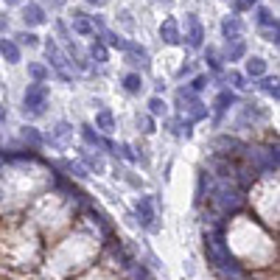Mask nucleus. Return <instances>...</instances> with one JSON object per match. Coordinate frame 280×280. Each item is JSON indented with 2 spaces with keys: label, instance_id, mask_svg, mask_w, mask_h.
<instances>
[{
  "label": "nucleus",
  "instance_id": "f8f14e48",
  "mask_svg": "<svg viewBox=\"0 0 280 280\" xmlns=\"http://www.w3.org/2000/svg\"><path fill=\"white\" fill-rule=\"evenodd\" d=\"M241 20H238V17H224V23H222V34L227 39H235L238 34H241Z\"/></svg>",
  "mask_w": 280,
  "mask_h": 280
},
{
  "label": "nucleus",
  "instance_id": "a211bd4d",
  "mask_svg": "<svg viewBox=\"0 0 280 280\" xmlns=\"http://www.w3.org/2000/svg\"><path fill=\"white\" fill-rule=\"evenodd\" d=\"M230 104H235V95L230 93V90H224V93H219V98H216V112H224Z\"/></svg>",
  "mask_w": 280,
  "mask_h": 280
},
{
  "label": "nucleus",
  "instance_id": "1a4fd4ad",
  "mask_svg": "<svg viewBox=\"0 0 280 280\" xmlns=\"http://www.w3.org/2000/svg\"><path fill=\"white\" fill-rule=\"evenodd\" d=\"M23 20H26L28 26H42V23H45V11H42V6L28 3L26 9H23Z\"/></svg>",
  "mask_w": 280,
  "mask_h": 280
},
{
  "label": "nucleus",
  "instance_id": "dca6fc26",
  "mask_svg": "<svg viewBox=\"0 0 280 280\" xmlns=\"http://www.w3.org/2000/svg\"><path fill=\"white\" fill-rule=\"evenodd\" d=\"M126 269H129V280H152V275H148V269H146V266L135 264V261L126 266Z\"/></svg>",
  "mask_w": 280,
  "mask_h": 280
},
{
  "label": "nucleus",
  "instance_id": "f3484780",
  "mask_svg": "<svg viewBox=\"0 0 280 280\" xmlns=\"http://www.w3.org/2000/svg\"><path fill=\"white\" fill-rule=\"evenodd\" d=\"M90 53H93L95 62H106V45H104V39L95 37V42H93V48H90Z\"/></svg>",
  "mask_w": 280,
  "mask_h": 280
},
{
  "label": "nucleus",
  "instance_id": "4be33fe9",
  "mask_svg": "<svg viewBox=\"0 0 280 280\" xmlns=\"http://www.w3.org/2000/svg\"><path fill=\"white\" fill-rule=\"evenodd\" d=\"M258 23H261V26H272V28L277 26V20L272 17V11H269V9H264V6L258 9Z\"/></svg>",
  "mask_w": 280,
  "mask_h": 280
},
{
  "label": "nucleus",
  "instance_id": "2eb2a0df",
  "mask_svg": "<svg viewBox=\"0 0 280 280\" xmlns=\"http://www.w3.org/2000/svg\"><path fill=\"white\" fill-rule=\"evenodd\" d=\"M230 42H233V45H227V62H238V59L244 56V51H247V48H244V42L238 37L230 39Z\"/></svg>",
  "mask_w": 280,
  "mask_h": 280
},
{
  "label": "nucleus",
  "instance_id": "2f4dec72",
  "mask_svg": "<svg viewBox=\"0 0 280 280\" xmlns=\"http://www.w3.org/2000/svg\"><path fill=\"white\" fill-rule=\"evenodd\" d=\"M68 171H73L76 177H87V171L81 168V165H73V163H68Z\"/></svg>",
  "mask_w": 280,
  "mask_h": 280
},
{
  "label": "nucleus",
  "instance_id": "aec40b11",
  "mask_svg": "<svg viewBox=\"0 0 280 280\" xmlns=\"http://www.w3.org/2000/svg\"><path fill=\"white\" fill-rule=\"evenodd\" d=\"M123 87H126L129 93H138L140 87H143V79H140V73H129L126 79H123Z\"/></svg>",
  "mask_w": 280,
  "mask_h": 280
},
{
  "label": "nucleus",
  "instance_id": "c9c22d12",
  "mask_svg": "<svg viewBox=\"0 0 280 280\" xmlns=\"http://www.w3.org/2000/svg\"><path fill=\"white\" fill-rule=\"evenodd\" d=\"M6 3H9V6H17V3H20V0H6Z\"/></svg>",
  "mask_w": 280,
  "mask_h": 280
},
{
  "label": "nucleus",
  "instance_id": "f257e3e1",
  "mask_svg": "<svg viewBox=\"0 0 280 280\" xmlns=\"http://www.w3.org/2000/svg\"><path fill=\"white\" fill-rule=\"evenodd\" d=\"M207 255L213 258V264H216L219 269L230 272L233 277H241V269H238V264L233 261V255H230V249H227V244H224V227L222 224L213 230V235H207Z\"/></svg>",
  "mask_w": 280,
  "mask_h": 280
},
{
  "label": "nucleus",
  "instance_id": "4468645a",
  "mask_svg": "<svg viewBox=\"0 0 280 280\" xmlns=\"http://www.w3.org/2000/svg\"><path fill=\"white\" fill-rule=\"evenodd\" d=\"M247 73L252 76V79L264 76V73H266V62H264V59H258V56H252V59L247 62Z\"/></svg>",
  "mask_w": 280,
  "mask_h": 280
},
{
  "label": "nucleus",
  "instance_id": "393cba45",
  "mask_svg": "<svg viewBox=\"0 0 280 280\" xmlns=\"http://www.w3.org/2000/svg\"><path fill=\"white\" fill-rule=\"evenodd\" d=\"M205 59L210 62V68H213V70H219V68H222V62H219V56H216V51H213V48H207Z\"/></svg>",
  "mask_w": 280,
  "mask_h": 280
},
{
  "label": "nucleus",
  "instance_id": "5701e85b",
  "mask_svg": "<svg viewBox=\"0 0 280 280\" xmlns=\"http://www.w3.org/2000/svg\"><path fill=\"white\" fill-rule=\"evenodd\" d=\"M148 110H152V115H165V101L160 98V95H154V98L148 101Z\"/></svg>",
  "mask_w": 280,
  "mask_h": 280
},
{
  "label": "nucleus",
  "instance_id": "ddd939ff",
  "mask_svg": "<svg viewBox=\"0 0 280 280\" xmlns=\"http://www.w3.org/2000/svg\"><path fill=\"white\" fill-rule=\"evenodd\" d=\"M95 126H98L101 132L110 135L112 129H115V118H112V112H110V110H101L98 115H95Z\"/></svg>",
  "mask_w": 280,
  "mask_h": 280
},
{
  "label": "nucleus",
  "instance_id": "a878e982",
  "mask_svg": "<svg viewBox=\"0 0 280 280\" xmlns=\"http://www.w3.org/2000/svg\"><path fill=\"white\" fill-rule=\"evenodd\" d=\"M23 135H26V140L31 143V146H39V143H42V138H39V135H37V129H26V132H23Z\"/></svg>",
  "mask_w": 280,
  "mask_h": 280
},
{
  "label": "nucleus",
  "instance_id": "9b49d317",
  "mask_svg": "<svg viewBox=\"0 0 280 280\" xmlns=\"http://www.w3.org/2000/svg\"><path fill=\"white\" fill-rule=\"evenodd\" d=\"M73 31H76V34H81V37H90L95 28H93V23L87 20V17L81 14V11H76V14H73Z\"/></svg>",
  "mask_w": 280,
  "mask_h": 280
},
{
  "label": "nucleus",
  "instance_id": "f704fd0d",
  "mask_svg": "<svg viewBox=\"0 0 280 280\" xmlns=\"http://www.w3.org/2000/svg\"><path fill=\"white\" fill-rule=\"evenodd\" d=\"M0 121H6V106H0Z\"/></svg>",
  "mask_w": 280,
  "mask_h": 280
},
{
  "label": "nucleus",
  "instance_id": "9d476101",
  "mask_svg": "<svg viewBox=\"0 0 280 280\" xmlns=\"http://www.w3.org/2000/svg\"><path fill=\"white\" fill-rule=\"evenodd\" d=\"M0 53H3L6 62H20V48L14 39H0Z\"/></svg>",
  "mask_w": 280,
  "mask_h": 280
},
{
  "label": "nucleus",
  "instance_id": "6ab92c4d",
  "mask_svg": "<svg viewBox=\"0 0 280 280\" xmlns=\"http://www.w3.org/2000/svg\"><path fill=\"white\" fill-rule=\"evenodd\" d=\"M28 76H31L34 81H45L48 79V68H45V64L34 62V64H28Z\"/></svg>",
  "mask_w": 280,
  "mask_h": 280
},
{
  "label": "nucleus",
  "instance_id": "f03ea898",
  "mask_svg": "<svg viewBox=\"0 0 280 280\" xmlns=\"http://www.w3.org/2000/svg\"><path fill=\"white\" fill-rule=\"evenodd\" d=\"M213 202H216V207H219L222 213L233 216V213H238L244 205H247V196H244L238 188L222 185V188H216V196H213Z\"/></svg>",
  "mask_w": 280,
  "mask_h": 280
},
{
  "label": "nucleus",
  "instance_id": "423d86ee",
  "mask_svg": "<svg viewBox=\"0 0 280 280\" xmlns=\"http://www.w3.org/2000/svg\"><path fill=\"white\" fill-rule=\"evenodd\" d=\"M185 23H188V45L190 48H202V39H205V28H202V23L196 20L193 14H185Z\"/></svg>",
  "mask_w": 280,
  "mask_h": 280
},
{
  "label": "nucleus",
  "instance_id": "7ed1b4c3",
  "mask_svg": "<svg viewBox=\"0 0 280 280\" xmlns=\"http://www.w3.org/2000/svg\"><path fill=\"white\" fill-rule=\"evenodd\" d=\"M48 101V87L42 81H34V84H28L26 95H23V104H26V112H31V115H42V106Z\"/></svg>",
  "mask_w": 280,
  "mask_h": 280
},
{
  "label": "nucleus",
  "instance_id": "b1692460",
  "mask_svg": "<svg viewBox=\"0 0 280 280\" xmlns=\"http://www.w3.org/2000/svg\"><path fill=\"white\" fill-rule=\"evenodd\" d=\"M261 87H264V93H269V95H275V98H277V79H264V84H261Z\"/></svg>",
  "mask_w": 280,
  "mask_h": 280
},
{
  "label": "nucleus",
  "instance_id": "c756f323",
  "mask_svg": "<svg viewBox=\"0 0 280 280\" xmlns=\"http://www.w3.org/2000/svg\"><path fill=\"white\" fill-rule=\"evenodd\" d=\"M230 81H233V87H247V84H244L247 79H244L241 73H230Z\"/></svg>",
  "mask_w": 280,
  "mask_h": 280
},
{
  "label": "nucleus",
  "instance_id": "7c9ffc66",
  "mask_svg": "<svg viewBox=\"0 0 280 280\" xmlns=\"http://www.w3.org/2000/svg\"><path fill=\"white\" fill-rule=\"evenodd\" d=\"M118 152H121V157L132 160V163H135V160H138V157H135V152H132V148H129V146H121V148H118Z\"/></svg>",
  "mask_w": 280,
  "mask_h": 280
},
{
  "label": "nucleus",
  "instance_id": "bb28decb",
  "mask_svg": "<svg viewBox=\"0 0 280 280\" xmlns=\"http://www.w3.org/2000/svg\"><path fill=\"white\" fill-rule=\"evenodd\" d=\"M205 84H207V76H196V79H193V84H190V90H193V93H199V90H205Z\"/></svg>",
  "mask_w": 280,
  "mask_h": 280
},
{
  "label": "nucleus",
  "instance_id": "473e14b6",
  "mask_svg": "<svg viewBox=\"0 0 280 280\" xmlns=\"http://www.w3.org/2000/svg\"><path fill=\"white\" fill-rule=\"evenodd\" d=\"M143 126H146V132H154V121H152V118H143Z\"/></svg>",
  "mask_w": 280,
  "mask_h": 280
},
{
  "label": "nucleus",
  "instance_id": "0eeeda50",
  "mask_svg": "<svg viewBox=\"0 0 280 280\" xmlns=\"http://www.w3.org/2000/svg\"><path fill=\"white\" fill-rule=\"evenodd\" d=\"M45 53H48V59H51V64H53V68H56V73L62 76L64 81H68V79H70V73H68V70H64V64H68V62H64L62 51H59V48H56V42H53V39H51V42L45 45Z\"/></svg>",
  "mask_w": 280,
  "mask_h": 280
},
{
  "label": "nucleus",
  "instance_id": "39448f33",
  "mask_svg": "<svg viewBox=\"0 0 280 280\" xmlns=\"http://www.w3.org/2000/svg\"><path fill=\"white\" fill-rule=\"evenodd\" d=\"M138 219L146 230H157V222H154L157 216H154V199L152 196H143L138 202Z\"/></svg>",
  "mask_w": 280,
  "mask_h": 280
},
{
  "label": "nucleus",
  "instance_id": "c85d7f7f",
  "mask_svg": "<svg viewBox=\"0 0 280 280\" xmlns=\"http://www.w3.org/2000/svg\"><path fill=\"white\" fill-rule=\"evenodd\" d=\"M17 39H20V42H26V45H37V34H20V37H17Z\"/></svg>",
  "mask_w": 280,
  "mask_h": 280
},
{
  "label": "nucleus",
  "instance_id": "6e6552de",
  "mask_svg": "<svg viewBox=\"0 0 280 280\" xmlns=\"http://www.w3.org/2000/svg\"><path fill=\"white\" fill-rule=\"evenodd\" d=\"M160 37H163L168 45L182 42V37H180V26H177V20H174V17H171V20H165L163 26H160Z\"/></svg>",
  "mask_w": 280,
  "mask_h": 280
},
{
  "label": "nucleus",
  "instance_id": "412c9836",
  "mask_svg": "<svg viewBox=\"0 0 280 280\" xmlns=\"http://www.w3.org/2000/svg\"><path fill=\"white\" fill-rule=\"evenodd\" d=\"M81 135H84V140H87V143H93V146H106V148H115V146H112V143L101 140L98 135H95L93 129H90V126H84V132H81Z\"/></svg>",
  "mask_w": 280,
  "mask_h": 280
},
{
  "label": "nucleus",
  "instance_id": "72a5a7b5",
  "mask_svg": "<svg viewBox=\"0 0 280 280\" xmlns=\"http://www.w3.org/2000/svg\"><path fill=\"white\" fill-rule=\"evenodd\" d=\"M87 3H93V6H104L106 0H87Z\"/></svg>",
  "mask_w": 280,
  "mask_h": 280
},
{
  "label": "nucleus",
  "instance_id": "20e7f679",
  "mask_svg": "<svg viewBox=\"0 0 280 280\" xmlns=\"http://www.w3.org/2000/svg\"><path fill=\"white\" fill-rule=\"evenodd\" d=\"M247 157L258 171H277V148H247Z\"/></svg>",
  "mask_w": 280,
  "mask_h": 280
},
{
  "label": "nucleus",
  "instance_id": "cd10ccee",
  "mask_svg": "<svg viewBox=\"0 0 280 280\" xmlns=\"http://www.w3.org/2000/svg\"><path fill=\"white\" fill-rule=\"evenodd\" d=\"M252 3H258V0H233L235 11H244V9H252Z\"/></svg>",
  "mask_w": 280,
  "mask_h": 280
}]
</instances>
